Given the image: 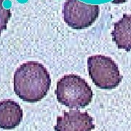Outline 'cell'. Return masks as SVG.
<instances>
[{"mask_svg":"<svg viewBox=\"0 0 131 131\" xmlns=\"http://www.w3.org/2000/svg\"><path fill=\"white\" fill-rule=\"evenodd\" d=\"M14 91L24 101L35 103L47 94L51 79L47 69L37 61H28L14 74Z\"/></svg>","mask_w":131,"mask_h":131,"instance_id":"1","label":"cell"},{"mask_svg":"<svg viewBox=\"0 0 131 131\" xmlns=\"http://www.w3.org/2000/svg\"><path fill=\"white\" fill-rule=\"evenodd\" d=\"M55 93L58 101L70 109L84 108L93 97V90L88 82L75 74L65 75L58 80Z\"/></svg>","mask_w":131,"mask_h":131,"instance_id":"2","label":"cell"},{"mask_svg":"<svg viewBox=\"0 0 131 131\" xmlns=\"http://www.w3.org/2000/svg\"><path fill=\"white\" fill-rule=\"evenodd\" d=\"M88 70L95 85L100 89H115L122 80L118 66L110 57L103 55L89 57Z\"/></svg>","mask_w":131,"mask_h":131,"instance_id":"3","label":"cell"},{"mask_svg":"<svg viewBox=\"0 0 131 131\" xmlns=\"http://www.w3.org/2000/svg\"><path fill=\"white\" fill-rule=\"evenodd\" d=\"M100 7L80 0H66L62 13L64 22L73 29L80 30L90 26L98 19Z\"/></svg>","mask_w":131,"mask_h":131,"instance_id":"4","label":"cell"},{"mask_svg":"<svg viewBox=\"0 0 131 131\" xmlns=\"http://www.w3.org/2000/svg\"><path fill=\"white\" fill-rule=\"evenodd\" d=\"M95 128L93 118L80 109L63 112V116L57 117L55 131H91Z\"/></svg>","mask_w":131,"mask_h":131,"instance_id":"5","label":"cell"},{"mask_svg":"<svg viewBox=\"0 0 131 131\" xmlns=\"http://www.w3.org/2000/svg\"><path fill=\"white\" fill-rule=\"evenodd\" d=\"M24 118V112L19 103L11 99L0 101V128L12 130L18 127Z\"/></svg>","mask_w":131,"mask_h":131,"instance_id":"6","label":"cell"},{"mask_svg":"<svg viewBox=\"0 0 131 131\" xmlns=\"http://www.w3.org/2000/svg\"><path fill=\"white\" fill-rule=\"evenodd\" d=\"M112 41L119 49L127 52L131 50V14H124L122 18L114 24L112 32Z\"/></svg>","mask_w":131,"mask_h":131,"instance_id":"7","label":"cell"},{"mask_svg":"<svg viewBox=\"0 0 131 131\" xmlns=\"http://www.w3.org/2000/svg\"><path fill=\"white\" fill-rule=\"evenodd\" d=\"M11 18L9 9H6L3 6V0H0V36L2 32L7 28V24Z\"/></svg>","mask_w":131,"mask_h":131,"instance_id":"8","label":"cell"}]
</instances>
